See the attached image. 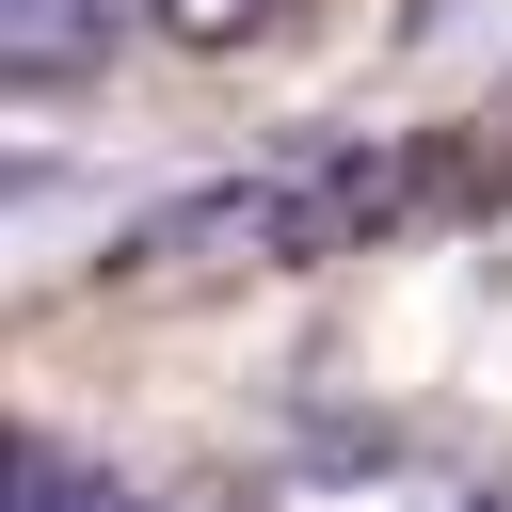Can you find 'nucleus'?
I'll list each match as a JSON object with an SVG mask.
<instances>
[{
	"instance_id": "obj_1",
	"label": "nucleus",
	"mask_w": 512,
	"mask_h": 512,
	"mask_svg": "<svg viewBox=\"0 0 512 512\" xmlns=\"http://www.w3.org/2000/svg\"><path fill=\"white\" fill-rule=\"evenodd\" d=\"M112 48V0H0V80H80Z\"/></svg>"
},
{
	"instance_id": "obj_4",
	"label": "nucleus",
	"mask_w": 512,
	"mask_h": 512,
	"mask_svg": "<svg viewBox=\"0 0 512 512\" xmlns=\"http://www.w3.org/2000/svg\"><path fill=\"white\" fill-rule=\"evenodd\" d=\"M160 512H256V496H160Z\"/></svg>"
},
{
	"instance_id": "obj_2",
	"label": "nucleus",
	"mask_w": 512,
	"mask_h": 512,
	"mask_svg": "<svg viewBox=\"0 0 512 512\" xmlns=\"http://www.w3.org/2000/svg\"><path fill=\"white\" fill-rule=\"evenodd\" d=\"M144 16H160V32H176V48H240V32H256V16H272V0H144Z\"/></svg>"
},
{
	"instance_id": "obj_3",
	"label": "nucleus",
	"mask_w": 512,
	"mask_h": 512,
	"mask_svg": "<svg viewBox=\"0 0 512 512\" xmlns=\"http://www.w3.org/2000/svg\"><path fill=\"white\" fill-rule=\"evenodd\" d=\"M16 512H128V496H112V480H32Z\"/></svg>"
}]
</instances>
